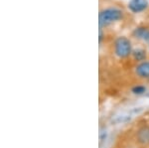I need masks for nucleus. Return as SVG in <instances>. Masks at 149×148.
Masks as SVG:
<instances>
[{"mask_svg": "<svg viewBox=\"0 0 149 148\" xmlns=\"http://www.w3.org/2000/svg\"><path fill=\"white\" fill-rule=\"evenodd\" d=\"M114 53L118 58L124 59L132 54L131 42L126 37H119L115 40Z\"/></svg>", "mask_w": 149, "mask_h": 148, "instance_id": "2", "label": "nucleus"}, {"mask_svg": "<svg viewBox=\"0 0 149 148\" xmlns=\"http://www.w3.org/2000/svg\"><path fill=\"white\" fill-rule=\"evenodd\" d=\"M122 17V11L117 8H107L100 11V27H105L109 24L119 20Z\"/></svg>", "mask_w": 149, "mask_h": 148, "instance_id": "1", "label": "nucleus"}, {"mask_svg": "<svg viewBox=\"0 0 149 148\" xmlns=\"http://www.w3.org/2000/svg\"><path fill=\"white\" fill-rule=\"evenodd\" d=\"M135 75L143 80H149V61H143L135 67Z\"/></svg>", "mask_w": 149, "mask_h": 148, "instance_id": "4", "label": "nucleus"}, {"mask_svg": "<svg viewBox=\"0 0 149 148\" xmlns=\"http://www.w3.org/2000/svg\"><path fill=\"white\" fill-rule=\"evenodd\" d=\"M135 38H138L143 41H149V29L145 27H138L133 31Z\"/></svg>", "mask_w": 149, "mask_h": 148, "instance_id": "6", "label": "nucleus"}, {"mask_svg": "<svg viewBox=\"0 0 149 148\" xmlns=\"http://www.w3.org/2000/svg\"><path fill=\"white\" fill-rule=\"evenodd\" d=\"M129 9L132 12H141L147 7V1L146 0H131L128 4Z\"/></svg>", "mask_w": 149, "mask_h": 148, "instance_id": "5", "label": "nucleus"}, {"mask_svg": "<svg viewBox=\"0 0 149 148\" xmlns=\"http://www.w3.org/2000/svg\"><path fill=\"white\" fill-rule=\"evenodd\" d=\"M135 139L138 144L146 146L149 145V125L144 124L138 128L135 133Z\"/></svg>", "mask_w": 149, "mask_h": 148, "instance_id": "3", "label": "nucleus"}, {"mask_svg": "<svg viewBox=\"0 0 149 148\" xmlns=\"http://www.w3.org/2000/svg\"><path fill=\"white\" fill-rule=\"evenodd\" d=\"M131 92L135 95H142L146 92V87L143 85H136L131 89Z\"/></svg>", "mask_w": 149, "mask_h": 148, "instance_id": "8", "label": "nucleus"}, {"mask_svg": "<svg viewBox=\"0 0 149 148\" xmlns=\"http://www.w3.org/2000/svg\"><path fill=\"white\" fill-rule=\"evenodd\" d=\"M132 56L135 61L137 62H143L145 61V58H146V51L143 49H136L132 52Z\"/></svg>", "mask_w": 149, "mask_h": 148, "instance_id": "7", "label": "nucleus"}]
</instances>
